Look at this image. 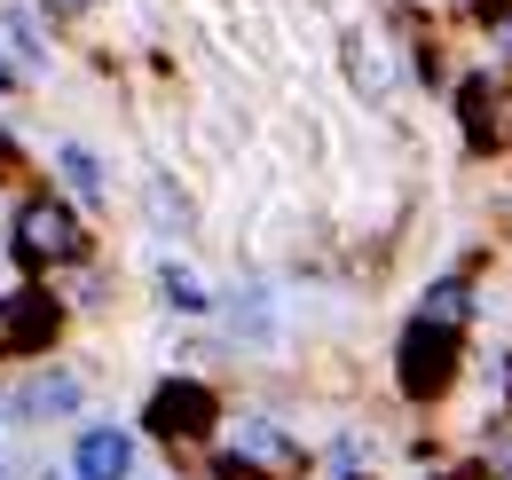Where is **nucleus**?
I'll list each match as a JSON object with an SVG mask.
<instances>
[{
    "label": "nucleus",
    "mask_w": 512,
    "mask_h": 480,
    "mask_svg": "<svg viewBox=\"0 0 512 480\" xmlns=\"http://www.w3.org/2000/svg\"><path fill=\"white\" fill-rule=\"evenodd\" d=\"M8 48H16V56H24L32 71H40V32H32V16H24V8L8 16Z\"/></svg>",
    "instance_id": "obj_10"
},
{
    "label": "nucleus",
    "mask_w": 512,
    "mask_h": 480,
    "mask_svg": "<svg viewBox=\"0 0 512 480\" xmlns=\"http://www.w3.org/2000/svg\"><path fill=\"white\" fill-rule=\"evenodd\" d=\"M71 473L79 480H127L134 473V441L119 425H95V433H79V457H71Z\"/></svg>",
    "instance_id": "obj_5"
},
{
    "label": "nucleus",
    "mask_w": 512,
    "mask_h": 480,
    "mask_svg": "<svg viewBox=\"0 0 512 480\" xmlns=\"http://www.w3.org/2000/svg\"><path fill=\"white\" fill-rule=\"evenodd\" d=\"M465 126H473V142H489V87L481 79L465 87Z\"/></svg>",
    "instance_id": "obj_11"
},
{
    "label": "nucleus",
    "mask_w": 512,
    "mask_h": 480,
    "mask_svg": "<svg viewBox=\"0 0 512 480\" xmlns=\"http://www.w3.org/2000/svg\"><path fill=\"white\" fill-rule=\"evenodd\" d=\"M48 8H87V0H48Z\"/></svg>",
    "instance_id": "obj_12"
},
{
    "label": "nucleus",
    "mask_w": 512,
    "mask_h": 480,
    "mask_svg": "<svg viewBox=\"0 0 512 480\" xmlns=\"http://www.w3.org/2000/svg\"><path fill=\"white\" fill-rule=\"evenodd\" d=\"M292 465H300V449H292L276 425H245V433H237V457H229L221 473L229 480H260V473H292Z\"/></svg>",
    "instance_id": "obj_4"
},
{
    "label": "nucleus",
    "mask_w": 512,
    "mask_h": 480,
    "mask_svg": "<svg viewBox=\"0 0 512 480\" xmlns=\"http://www.w3.org/2000/svg\"><path fill=\"white\" fill-rule=\"evenodd\" d=\"M457 315H465V276H449V284L426 292V323H449V331H457Z\"/></svg>",
    "instance_id": "obj_9"
},
{
    "label": "nucleus",
    "mask_w": 512,
    "mask_h": 480,
    "mask_svg": "<svg viewBox=\"0 0 512 480\" xmlns=\"http://www.w3.org/2000/svg\"><path fill=\"white\" fill-rule=\"evenodd\" d=\"M0 331H8V347H48L56 339V300L48 292H8L0 300Z\"/></svg>",
    "instance_id": "obj_6"
},
{
    "label": "nucleus",
    "mask_w": 512,
    "mask_h": 480,
    "mask_svg": "<svg viewBox=\"0 0 512 480\" xmlns=\"http://www.w3.org/2000/svg\"><path fill=\"white\" fill-rule=\"evenodd\" d=\"M24 410H32V418H48V410H79V386H71V378H32V386H24Z\"/></svg>",
    "instance_id": "obj_7"
},
{
    "label": "nucleus",
    "mask_w": 512,
    "mask_h": 480,
    "mask_svg": "<svg viewBox=\"0 0 512 480\" xmlns=\"http://www.w3.org/2000/svg\"><path fill=\"white\" fill-rule=\"evenodd\" d=\"M87 237H79V221H71L56 197H24V213H16V260H79Z\"/></svg>",
    "instance_id": "obj_1"
},
{
    "label": "nucleus",
    "mask_w": 512,
    "mask_h": 480,
    "mask_svg": "<svg viewBox=\"0 0 512 480\" xmlns=\"http://www.w3.org/2000/svg\"><path fill=\"white\" fill-rule=\"evenodd\" d=\"M56 166H64V181L79 189V197H95V189H103V174H95V158H87L79 142H64V150H56Z\"/></svg>",
    "instance_id": "obj_8"
},
{
    "label": "nucleus",
    "mask_w": 512,
    "mask_h": 480,
    "mask_svg": "<svg viewBox=\"0 0 512 480\" xmlns=\"http://www.w3.org/2000/svg\"><path fill=\"white\" fill-rule=\"evenodd\" d=\"M150 433H166V441H197V433H213V394L205 386H158L150 394Z\"/></svg>",
    "instance_id": "obj_3"
},
{
    "label": "nucleus",
    "mask_w": 512,
    "mask_h": 480,
    "mask_svg": "<svg viewBox=\"0 0 512 480\" xmlns=\"http://www.w3.org/2000/svg\"><path fill=\"white\" fill-rule=\"evenodd\" d=\"M0 79H8V71H0Z\"/></svg>",
    "instance_id": "obj_13"
},
{
    "label": "nucleus",
    "mask_w": 512,
    "mask_h": 480,
    "mask_svg": "<svg viewBox=\"0 0 512 480\" xmlns=\"http://www.w3.org/2000/svg\"><path fill=\"white\" fill-rule=\"evenodd\" d=\"M449 378H457V331L418 315L402 331V394H442Z\"/></svg>",
    "instance_id": "obj_2"
}]
</instances>
